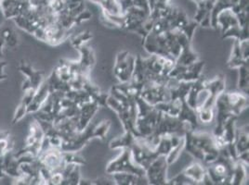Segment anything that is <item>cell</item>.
I'll use <instances>...</instances> for the list:
<instances>
[{
    "label": "cell",
    "instance_id": "cell-1",
    "mask_svg": "<svg viewBox=\"0 0 249 185\" xmlns=\"http://www.w3.org/2000/svg\"><path fill=\"white\" fill-rule=\"evenodd\" d=\"M183 150L206 165L213 162L219 154L213 134L198 130L185 134Z\"/></svg>",
    "mask_w": 249,
    "mask_h": 185
},
{
    "label": "cell",
    "instance_id": "cell-2",
    "mask_svg": "<svg viewBox=\"0 0 249 185\" xmlns=\"http://www.w3.org/2000/svg\"><path fill=\"white\" fill-rule=\"evenodd\" d=\"M235 161L229 154L228 149H224L219 152L217 159L206 165L212 185H231Z\"/></svg>",
    "mask_w": 249,
    "mask_h": 185
},
{
    "label": "cell",
    "instance_id": "cell-3",
    "mask_svg": "<svg viewBox=\"0 0 249 185\" xmlns=\"http://www.w3.org/2000/svg\"><path fill=\"white\" fill-rule=\"evenodd\" d=\"M136 101L138 106L135 123L136 133L138 136L148 137L154 133L161 111H159L155 106L145 102L141 96H139Z\"/></svg>",
    "mask_w": 249,
    "mask_h": 185
},
{
    "label": "cell",
    "instance_id": "cell-4",
    "mask_svg": "<svg viewBox=\"0 0 249 185\" xmlns=\"http://www.w3.org/2000/svg\"><path fill=\"white\" fill-rule=\"evenodd\" d=\"M106 173H132L144 176L145 170L141 166L136 164L135 161L133 160L130 148H123L121 154L107 165Z\"/></svg>",
    "mask_w": 249,
    "mask_h": 185
},
{
    "label": "cell",
    "instance_id": "cell-5",
    "mask_svg": "<svg viewBox=\"0 0 249 185\" xmlns=\"http://www.w3.org/2000/svg\"><path fill=\"white\" fill-rule=\"evenodd\" d=\"M208 176L206 166L194 162L193 164L187 167L179 174L177 175L171 180L167 181V185H205V180Z\"/></svg>",
    "mask_w": 249,
    "mask_h": 185
},
{
    "label": "cell",
    "instance_id": "cell-6",
    "mask_svg": "<svg viewBox=\"0 0 249 185\" xmlns=\"http://www.w3.org/2000/svg\"><path fill=\"white\" fill-rule=\"evenodd\" d=\"M140 96L147 103L156 106L170 100V88L167 84L148 81L142 86Z\"/></svg>",
    "mask_w": 249,
    "mask_h": 185
},
{
    "label": "cell",
    "instance_id": "cell-7",
    "mask_svg": "<svg viewBox=\"0 0 249 185\" xmlns=\"http://www.w3.org/2000/svg\"><path fill=\"white\" fill-rule=\"evenodd\" d=\"M136 58V56L128 51H121L117 54L114 73L121 83L128 82L131 80L135 69Z\"/></svg>",
    "mask_w": 249,
    "mask_h": 185
},
{
    "label": "cell",
    "instance_id": "cell-8",
    "mask_svg": "<svg viewBox=\"0 0 249 185\" xmlns=\"http://www.w3.org/2000/svg\"><path fill=\"white\" fill-rule=\"evenodd\" d=\"M205 67V62L198 61V62L188 65V66H181L177 65L173 67L170 71L168 77L173 78L178 82H196L199 78L202 77V72Z\"/></svg>",
    "mask_w": 249,
    "mask_h": 185
},
{
    "label": "cell",
    "instance_id": "cell-9",
    "mask_svg": "<svg viewBox=\"0 0 249 185\" xmlns=\"http://www.w3.org/2000/svg\"><path fill=\"white\" fill-rule=\"evenodd\" d=\"M36 160L40 164V167L49 170L51 172L61 170L65 165L62 149L52 145L41 150L36 156Z\"/></svg>",
    "mask_w": 249,
    "mask_h": 185
},
{
    "label": "cell",
    "instance_id": "cell-10",
    "mask_svg": "<svg viewBox=\"0 0 249 185\" xmlns=\"http://www.w3.org/2000/svg\"><path fill=\"white\" fill-rule=\"evenodd\" d=\"M169 165L166 161V155H159L156 160L145 170V175L149 185H167V169Z\"/></svg>",
    "mask_w": 249,
    "mask_h": 185
},
{
    "label": "cell",
    "instance_id": "cell-11",
    "mask_svg": "<svg viewBox=\"0 0 249 185\" xmlns=\"http://www.w3.org/2000/svg\"><path fill=\"white\" fill-rule=\"evenodd\" d=\"M249 40L242 42L234 40L231 54L227 63L230 69H239L241 66L249 64Z\"/></svg>",
    "mask_w": 249,
    "mask_h": 185
},
{
    "label": "cell",
    "instance_id": "cell-12",
    "mask_svg": "<svg viewBox=\"0 0 249 185\" xmlns=\"http://www.w3.org/2000/svg\"><path fill=\"white\" fill-rule=\"evenodd\" d=\"M0 7L6 19H14L29 8L28 0H0Z\"/></svg>",
    "mask_w": 249,
    "mask_h": 185
},
{
    "label": "cell",
    "instance_id": "cell-13",
    "mask_svg": "<svg viewBox=\"0 0 249 185\" xmlns=\"http://www.w3.org/2000/svg\"><path fill=\"white\" fill-rule=\"evenodd\" d=\"M50 93H51V89H50L49 82L47 80L43 81L41 84L39 85V87L37 88L31 102L27 106V114H33L38 111L41 108L42 104L46 101Z\"/></svg>",
    "mask_w": 249,
    "mask_h": 185
},
{
    "label": "cell",
    "instance_id": "cell-14",
    "mask_svg": "<svg viewBox=\"0 0 249 185\" xmlns=\"http://www.w3.org/2000/svg\"><path fill=\"white\" fill-rule=\"evenodd\" d=\"M77 49L81 53V59H80V62H78L80 71L85 75L89 76V73L91 71L96 62L93 50L90 47L86 46L85 45L79 46Z\"/></svg>",
    "mask_w": 249,
    "mask_h": 185
},
{
    "label": "cell",
    "instance_id": "cell-15",
    "mask_svg": "<svg viewBox=\"0 0 249 185\" xmlns=\"http://www.w3.org/2000/svg\"><path fill=\"white\" fill-rule=\"evenodd\" d=\"M217 24L221 28V34L231 27L240 25L236 14L231 9L220 11L217 17Z\"/></svg>",
    "mask_w": 249,
    "mask_h": 185
},
{
    "label": "cell",
    "instance_id": "cell-16",
    "mask_svg": "<svg viewBox=\"0 0 249 185\" xmlns=\"http://www.w3.org/2000/svg\"><path fill=\"white\" fill-rule=\"evenodd\" d=\"M110 175H112V177L114 178L115 185H149L146 175L140 176V175L132 174V173H114Z\"/></svg>",
    "mask_w": 249,
    "mask_h": 185
},
{
    "label": "cell",
    "instance_id": "cell-17",
    "mask_svg": "<svg viewBox=\"0 0 249 185\" xmlns=\"http://www.w3.org/2000/svg\"><path fill=\"white\" fill-rule=\"evenodd\" d=\"M249 125H245L242 128H236L234 138V149L236 154L249 151Z\"/></svg>",
    "mask_w": 249,
    "mask_h": 185
},
{
    "label": "cell",
    "instance_id": "cell-18",
    "mask_svg": "<svg viewBox=\"0 0 249 185\" xmlns=\"http://www.w3.org/2000/svg\"><path fill=\"white\" fill-rule=\"evenodd\" d=\"M19 70L20 72H22L25 77L30 81L32 86L37 90V88L39 87V85L43 82V75L44 72L40 71H36L33 69L30 64H28L27 62H21L20 66H19Z\"/></svg>",
    "mask_w": 249,
    "mask_h": 185
},
{
    "label": "cell",
    "instance_id": "cell-19",
    "mask_svg": "<svg viewBox=\"0 0 249 185\" xmlns=\"http://www.w3.org/2000/svg\"><path fill=\"white\" fill-rule=\"evenodd\" d=\"M137 137L135 134L130 131H124V134L115 138L111 141L109 144L111 149H123V148H130L131 145L134 143L135 138Z\"/></svg>",
    "mask_w": 249,
    "mask_h": 185
},
{
    "label": "cell",
    "instance_id": "cell-20",
    "mask_svg": "<svg viewBox=\"0 0 249 185\" xmlns=\"http://www.w3.org/2000/svg\"><path fill=\"white\" fill-rule=\"evenodd\" d=\"M222 38H234V40H238L240 42L249 40V25H236L231 27L227 31L222 33Z\"/></svg>",
    "mask_w": 249,
    "mask_h": 185
},
{
    "label": "cell",
    "instance_id": "cell-21",
    "mask_svg": "<svg viewBox=\"0 0 249 185\" xmlns=\"http://www.w3.org/2000/svg\"><path fill=\"white\" fill-rule=\"evenodd\" d=\"M246 166L247 165L243 163L242 161H239V160L235 161L231 185H240L245 184V182L247 181V167Z\"/></svg>",
    "mask_w": 249,
    "mask_h": 185
},
{
    "label": "cell",
    "instance_id": "cell-22",
    "mask_svg": "<svg viewBox=\"0 0 249 185\" xmlns=\"http://www.w3.org/2000/svg\"><path fill=\"white\" fill-rule=\"evenodd\" d=\"M249 64L241 66L239 68L238 87L241 92L249 93Z\"/></svg>",
    "mask_w": 249,
    "mask_h": 185
},
{
    "label": "cell",
    "instance_id": "cell-23",
    "mask_svg": "<svg viewBox=\"0 0 249 185\" xmlns=\"http://www.w3.org/2000/svg\"><path fill=\"white\" fill-rule=\"evenodd\" d=\"M0 33L5 41V45L10 47H15L18 45V35L11 28H4Z\"/></svg>",
    "mask_w": 249,
    "mask_h": 185
},
{
    "label": "cell",
    "instance_id": "cell-24",
    "mask_svg": "<svg viewBox=\"0 0 249 185\" xmlns=\"http://www.w3.org/2000/svg\"><path fill=\"white\" fill-rule=\"evenodd\" d=\"M183 148H184V139L179 144H178L177 146L173 147L170 150V152L166 154V161H167V163H168L169 166L176 162L178 158V156L181 154V151H183Z\"/></svg>",
    "mask_w": 249,
    "mask_h": 185
},
{
    "label": "cell",
    "instance_id": "cell-25",
    "mask_svg": "<svg viewBox=\"0 0 249 185\" xmlns=\"http://www.w3.org/2000/svg\"><path fill=\"white\" fill-rule=\"evenodd\" d=\"M91 38H92V34L90 32H82L72 38L71 43L75 48H78L79 46H83L86 42L89 41Z\"/></svg>",
    "mask_w": 249,
    "mask_h": 185
},
{
    "label": "cell",
    "instance_id": "cell-26",
    "mask_svg": "<svg viewBox=\"0 0 249 185\" xmlns=\"http://www.w3.org/2000/svg\"><path fill=\"white\" fill-rule=\"evenodd\" d=\"M27 114V105L21 102V104L17 107L14 115H13V119H12V123H17L18 122H20L24 118V116Z\"/></svg>",
    "mask_w": 249,
    "mask_h": 185
},
{
    "label": "cell",
    "instance_id": "cell-27",
    "mask_svg": "<svg viewBox=\"0 0 249 185\" xmlns=\"http://www.w3.org/2000/svg\"><path fill=\"white\" fill-rule=\"evenodd\" d=\"M150 11L165 9L169 5V0H148Z\"/></svg>",
    "mask_w": 249,
    "mask_h": 185
},
{
    "label": "cell",
    "instance_id": "cell-28",
    "mask_svg": "<svg viewBox=\"0 0 249 185\" xmlns=\"http://www.w3.org/2000/svg\"><path fill=\"white\" fill-rule=\"evenodd\" d=\"M115 185V182H114V178L112 177V175L108 174V177H102V178H99V179H96V180H92V181H89V185Z\"/></svg>",
    "mask_w": 249,
    "mask_h": 185
},
{
    "label": "cell",
    "instance_id": "cell-29",
    "mask_svg": "<svg viewBox=\"0 0 249 185\" xmlns=\"http://www.w3.org/2000/svg\"><path fill=\"white\" fill-rule=\"evenodd\" d=\"M9 149H11L10 144H9V140L8 139L0 140V155H3Z\"/></svg>",
    "mask_w": 249,
    "mask_h": 185
},
{
    "label": "cell",
    "instance_id": "cell-30",
    "mask_svg": "<svg viewBox=\"0 0 249 185\" xmlns=\"http://www.w3.org/2000/svg\"><path fill=\"white\" fill-rule=\"evenodd\" d=\"M7 66V62L0 61V81H3L7 78V74L4 73V68Z\"/></svg>",
    "mask_w": 249,
    "mask_h": 185
},
{
    "label": "cell",
    "instance_id": "cell-31",
    "mask_svg": "<svg viewBox=\"0 0 249 185\" xmlns=\"http://www.w3.org/2000/svg\"><path fill=\"white\" fill-rule=\"evenodd\" d=\"M6 176L4 172V157L3 155H0V180L3 179Z\"/></svg>",
    "mask_w": 249,
    "mask_h": 185
},
{
    "label": "cell",
    "instance_id": "cell-32",
    "mask_svg": "<svg viewBox=\"0 0 249 185\" xmlns=\"http://www.w3.org/2000/svg\"><path fill=\"white\" fill-rule=\"evenodd\" d=\"M10 137V133L6 132V131H1L0 132V140H4V139H9Z\"/></svg>",
    "mask_w": 249,
    "mask_h": 185
},
{
    "label": "cell",
    "instance_id": "cell-33",
    "mask_svg": "<svg viewBox=\"0 0 249 185\" xmlns=\"http://www.w3.org/2000/svg\"><path fill=\"white\" fill-rule=\"evenodd\" d=\"M4 46H5V41H4V39H3V37L0 33V57L2 56V49H3Z\"/></svg>",
    "mask_w": 249,
    "mask_h": 185
}]
</instances>
